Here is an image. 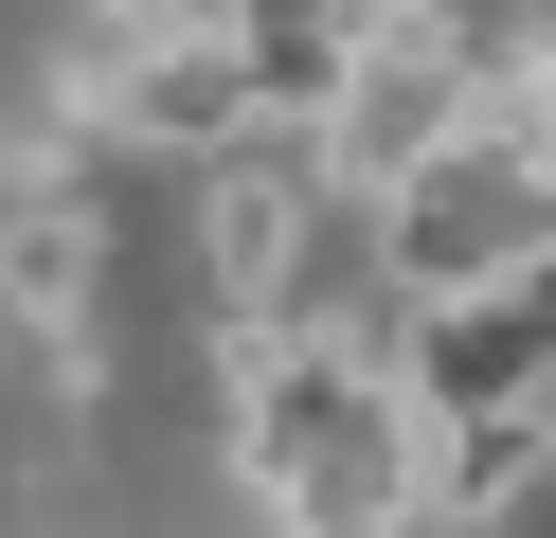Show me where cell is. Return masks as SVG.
Segmentation results:
<instances>
[{"instance_id": "4", "label": "cell", "mask_w": 556, "mask_h": 538, "mask_svg": "<svg viewBox=\"0 0 556 538\" xmlns=\"http://www.w3.org/2000/svg\"><path fill=\"white\" fill-rule=\"evenodd\" d=\"M233 90H252V143H324V108L359 90V0H233Z\"/></svg>"}, {"instance_id": "7", "label": "cell", "mask_w": 556, "mask_h": 538, "mask_svg": "<svg viewBox=\"0 0 556 538\" xmlns=\"http://www.w3.org/2000/svg\"><path fill=\"white\" fill-rule=\"evenodd\" d=\"M90 18H126V36H216L233 0H90Z\"/></svg>"}, {"instance_id": "2", "label": "cell", "mask_w": 556, "mask_h": 538, "mask_svg": "<svg viewBox=\"0 0 556 538\" xmlns=\"http://www.w3.org/2000/svg\"><path fill=\"white\" fill-rule=\"evenodd\" d=\"M556 270V162L503 126H467L448 162H413L395 198H377V305L431 323V305H503V287Z\"/></svg>"}, {"instance_id": "1", "label": "cell", "mask_w": 556, "mask_h": 538, "mask_svg": "<svg viewBox=\"0 0 556 538\" xmlns=\"http://www.w3.org/2000/svg\"><path fill=\"white\" fill-rule=\"evenodd\" d=\"M233 466L288 538H413V413H395V305H288L216 323Z\"/></svg>"}, {"instance_id": "5", "label": "cell", "mask_w": 556, "mask_h": 538, "mask_svg": "<svg viewBox=\"0 0 556 538\" xmlns=\"http://www.w3.org/2000/svg\"><path fill=\"white\" fill-rule=\"evenodd\" d=\"M0 305L37 323V341H90V305H109V215L73 198H0Z\"/></svg>"}, {"instance_id": "6", "label": "cell", "mask_w": 556, "mask_h": 538, "mask_svg": "<svg viewBox=\"0 0 556 538\" xmlns=\"http://www.w3.org/2000/svg\"><path fill=\"white\" fill-rule=\"evenodd\" d=\"M556 466V430L539 413H467V430H413V538L431 521H503L520 485Z\"/></svg>"}, {"instance_id": "3", "label": "cell", "mask_w": 556, "mask_h": 538, "mask_svg": "<svg viewBox=\"0 0 556 538\" xmlns=\"http://www.w3.org/2000/svg\"><path fill=\"white\" fill-rule=\"evenodd\" d=\"M305 215H324V179H305L288 143L198 162V270H216V323H288V305H305Z\"/></svg>"}]
</instances>
